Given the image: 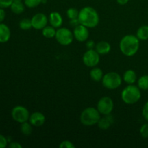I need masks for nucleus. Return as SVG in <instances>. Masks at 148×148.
Returning a JSON list of instances; mask_svg holds the SVG:
<instances>
[{
  "label": "nucleus",
  "instance_id": "f257e3e1",
  "mask_svg": "<svg viewBox=\"0 0 148 148\" xmlns=\"http://www.w3.org/2000/svg\"><path fill=\"white\" fill-rule=\"evenodd\" d=\"M78 20L79 24L88 28H94L99 23V14L93 7H85L79 11Z\"/></svg>",
  "mask_w": 148,
  "mask_h": 148
},
{
  "label": "nucleus",
  "instance_id": "f03ea898",
  "mask_svg": "<svg viewBox=\"0 0 148 148\" xmlns=\"http://www.w3.org/2000/svg\"><path fill=\"white\" fill-rule=\"evenodd\" d=\"M119 49L121 53L125 56H134L140 49V40L134 35H127L120 40Z\"/></svg>",
  "mask_w": 148,
  "mask_h": 148
},
{
  "label": "nucleus",
  "instance_id": "7ed1b4c3",
  "mask_svg": "<svg viewBox=\"0 0 148 148\" xmlns=\"http://www.w3.org/2000/svg\"><path fill=\"white\" fill-rule=\"evenodd\" d=\"M121 97L124 103L128 105H132L138 102L141 98V91L138 86L132 85H127L123 89Z\"/></svg>",
  "mask_w": 148,
  "mask_h": 148
},
{
  "label": "nucleus",
  "instance_id": "20e7f679",
  "mask_svg": "<svg viewBox=\"0 0 148 148\" xmlns=\"http://www.w3.org/2000/svg\"><path fill=\"white\" fill-rule=\"evenodd\" d=\"M101 119V114L97 108L88 107L84 109L80 114V121L86 127H91L98 124Z\"/></svg>",
  "mask_w": 148,
  "mask_h": 148
},
{
  "label": "nucleus",
  "instance_id": "39448f33",
  "mask_svg": "<svg viewBox=\"0 0 148 148\" xmlns=\"http://www.w3.org/2000/svg\"><path fill=\"white\" fill-rule=\"evenodd\" d=\"M103 85L108 90L118 88L122 82V78L119 74L116 72H110L105 74L102 79Z\"/></svg>",
  "mask_w": 148,
  "mask_h": 148
},
{
  "label": "nucleus",
  "instance_id": "423d86ee",
  "mask_svg": "<svg viewBox=\"0 0 148 148\" xmlns=\"http://www.w3.org/2000/svg\"><path fill=\"white\" fill-rule=\"evenodd\" d=\"M55 38L59 44L62 46H69L73 42L75 37H74L73 32L68 28L59 27L56 30Z\"/></svg>",
  "mask_w": 148,
  "mask_h": 148
},
{
  "label": "nucleus",
  "instance_id": "0eeeda50",
  "mask_svg": "<svg viewBox=\"0 0 148 148\" xmlns=\"http://www.w3.org/2000/svg\"><path fill=\"white\" fill-rule=\"evenodd\" d=\"M11 115L14 121L20 124L29 121L30 118L29 111L23 106H17L14 107L12 110Z\"/></svg>",
  "mask_w": 148,
  "mask_h": 148
},
{
  "label": "nucleus",
  "instance_id": "6e6552de",
  "mask_svg": "<svg viewBox=\"0 0 148 148\" xmlns=\"http://www.w3.org/2000/svg\"><path fill=\"white\" fill-rule=\"evenodd\" d=\"M114 101L108 96L102 97L97 103V109L100 114L103 116L111 114L114 110Z\"/></svg>",
  "mask_w": 148,
  "mask_h": 148
},
{
  "label": "nucleus",
  "instance_id": "1a4fd4ad",
  "mask_svg": "<svg viewBox=\"0 0 148 148\" xmlns=\"http://www.w3.org/2000/svg\"><path fill=\"white\" fill-rule=\"evenodd\" d=\"M82 62L88 67H95L100 62V54L95 49H88L83 54Z\"/></svg>",
  "mask_w": 148,
  "mask_h": 148
},
{
  "label": "nucleus",
  "instance_id": "9d476101",
  "mask_svg": "<svg viewBox=\"0 0 148 148\" xmlns=\"http://www.w3.org/2000/svg\"><path fill=\"white\" fill-rule=\"evenodd\" d=\"M48 18L43 13H37L31 18L32 26L36 30H42L48 24Z\"/></svg>",
  "mask_w": 148,
  "mask_h": 148
},
{
  "label": "nucleus",
  "instance_id": "9b49d317",
  "mask_svg": "<svg viewBox=\"0 0 148 148\" xmlns=\"http://www.w3.org/2000/svg\"><path fill=\"white\" fill-rule=\"evenodd\" d=\"M74 37L77 41L85 42L89 38V30L88 27L79 24L75 27L73 30Z\"/></svg>",
  "mask_w": 148,
  "mask_h": 148
},
{
  "label": "nucleus",
  "instance_id": "f8f14e48",
  "mask_svg": "<svg viewBox=\"0 0 148 148\" xmlns=\"http://www.w3.org/2000/svg\"><path fill=\"white\" fill-rule=\"evenodd\" d=\"M29 122L36 127H41L46 122V116L44 114H42L41 112H36L33 113L31 115H30V118H29Z\"/></svg>",
  "mask_w": 148,
  "mask_h": 148
},
{
  "label": "nucleus",
  "instance_id": "ddd939ff",
  "mask_svg": "<svg viewBox=\"0 0 148 148\" xmlns=\"http://www.w3.org/2000/svg\"><path fill=\"white\" fill-rule=\"evenodd\" d=\"M49 23L51 25L55 28H59L63 24V18L60 13L57 12H53L49 15Z\"/></svg>",
  "mask_w": 148,
  "mask_h": 148
},
{
  "label": "nucleus",
  "instance_id": "4468645a",
  "mask_svg": "<svg viewBox=\"0 0 148 148\" xmlns=\"http://www.w3.org/2000/svg\"><path fill=\"white\" fill-rule=\"evenodd\" d=\"M113 123H114V118L111 114H108V115H104L103 118L101 117L97 124L101 130H106L109 127H111Z\"/></svg>",
  "mask_w": 148,
  "mask_h": 148
},
{
  "label": "nucleus",
  "instance_id": "2eb2a0df",
  "mask_svg": "<svg viewBox=\"0 0 148 148\" xmlns=\"http://www.w3.org/2000/svg\"><path fill=\"white\" fill-rule=\"evenodd\" d=\"M11 37V31L7 25L0 23V43H4L8 41Z\"/></svg>",
  "mask_w": 148,
  "mask_h": 148
},
{
  "label": "nucleus",
  "instance_id": "dca6fc26",
  "mask_svg": "<svg viewBox=\"0 0 148 148\" xmlns=\"http://www.w3.org/2000/svg\"><path fill=\"white\" fill-rule=\"evenodd\" d=\"M95 51L101 55H105L111 51V46L108 42L100 41L95 45Z\"/></svg>",
  "mask_w": 148,
  "mask_h": 148
},
{
  "label": "nucleus",
  "instance_id": "f3484780",
  "mask_svg": "<svg viewBox=\"0 0 148 148\" xmlns=\"http://www.w3.org/2000/svg\"><path fill=\"white\" fill-rule=\"evenodd\" d=\"M137 76L136 72L132 69H128L126 71L123 75V79L129 85H132L137 81Z\"/></svg>",
  "mask_w": 148,
  "mask_h": 148
},
{
  "label": "nucleus",
  "instance_id": "a211bd4d",
  "mask_svg": "<svg viewBox=\"0 0 148 148\" xmlns=\"http://www.w3.org/2000/svg\"><path fill=\"white\" fill-rule=\"evenodd\" d=\"M103 75V72L102 69H100L99 67H96V66L92 67L90 72V78L93 81H95V82H99V81L102 80Z\"/></svg>",
  "mask_w": 148,
  "mask_h": 148
},
{
  "label": "nucleus",
  "instance_id": "6ab92c4d",
  "mask_svg": "<svg viewBox=\"0 0 148 148\" xmlns=\"http://www.w3.org/2000/svg\"><path fill=\"white\" fill-rule=\"evenodd\" d=\"M25 4L22 1H13L12 4L10 6L12 12L16 14H22L25 11Z\"/></svg>",
  "mask_w": 148,
  "mask_h": 148
},
{
  "label": "nucleus",
  "instance_id": "aec40b11",
  "mask_svg": "<svg viewBox=\"0 0 148 148\" xmlns=\"http://www.w3.org/2000/svg\"><path fill=\"white\" fill-rule=\"evenodd\" d=\"M136 36L140 40H148V25H144L138 28L137 31Z\"/></svg>",
  "mask_w": 148,
  "mask_h": 148
},
{
  "label": "nucleus",
  "instance_id": "412c9836",
  "mask_svg": "<svg viewBox=\"0 0 148 148\" xmlns=\"http://www.w3.org/2000/svg\"><path fill=\"white\" fill-rule=\"evenodd\" d=\"M56 30L55 27L53 26H47L46 25L44 28L42 29V34L45 38H55L56 36Z\"/></svg>",
  "mask_w": 148,
  "mask_h": 148
},
{
  "label": "nucleus",
  "instance_id": "4be33fe9",
  "mask_svg": "<svg viewBox=\"0 0 148 148\" xmlns=\"http://www.w3.org/2000/svg\"><path fill=\"white\" fill-rule=\"evenodd\" d=\"M137 86L140 90H148V75H143L137 80Z\"/></svg>",
  "mask_w": 148,
  "mask_h": 148
},
{
  "label": "nucleus",
  "instance_id": "5701e85b",
  "mask_svg": "<svg viewBox=\"0 0 148 148\" xmlns=\"http://www.w3.org/2000/svg\"><path fill=\"white\" fill-rule=\"evenodd\" d=\"M20 131L24 135H30V134H31L32 132H33V125L30 122H27V121L22 123L21 126H20Z\"/></svg>",
  "mask_w": 148,
  "mask_h": 148
},
{
  "label": "nucleus",
  "instance_id": "b1692460",
  "mask_svg": "<svg viewBox=\"0 0 148 148\" xmlns=\"http://www.w3.org/2000/svg\"><path fill=\"white\" fill-rule=\"evenodd\" d=\"M19 27H20V29H22V30H30L31 27H33V26H32L31 19H28V18L22 19V20L20 21V23H19Z\"/></svg>",
  "mask_w": 148,
  "mask_h": 148
},
{
  "label": "nucleus",
  "instance_id": "393cba45",
  "mask_svg": "<svg viewBox=\"0 0 148 148\" xmlns=\"http://www.w3.org/2000/svg\"><path fill=\"white\" fill-rule=\"evenodd\" d=\"M79 11H78L76 8H69L66 11V15L67 17L70 20H73V19L78 18V15H79Z\"/></svg>",
  "mask_w": 148,
  "mask_h": 148
},
{
  "label": "nucleus",
  "instance_id": "a878e982",
  "mask_svg": "<svg viewBox=\"0 0 148 148\" xmlns=\"http://www.w3.org/2000/svg\"><path fill=\"white\" fill-rule=\"evenodd\" d=\"M42 3V0H24V4L28 8H34Z\"/></svg>",
  "mask_w": 148,
  "mask_h": 148
},
{
  "label": "nucleus",
  "instance_id": "bb28decb",
  "mask_svg": "<svg viewBox=\"0 0 148 148\" xmlns=\"http://www.w3.org/2000/svg\"><path fill=\"white\" fill-rule=\"evenodd\" d=\"M140 134L144 139H148V124H144L140 129Z\"/></svg>",
  "mask_w": 148,
  "mask_h": 148
},
{
  "label": "nucleus",
  "instance_id": "cd10ccee",
  "mask_svg": "<svg viewBox=\"0 0 148 148\" xmlns=\"http://www.w3.org/2000/svg\"><path fill=\"white\" fill-rule=\"evenodd\" d=\"M59 147L60 148H75V145L72 143V142L69 141V140H64L62 141L59 145Z\"/></svg>",
  "mask_w": 148,
  "mask_h": 148
},
{
  "label": "nucleus",
  "instance_id": "c85d7f7f",
  "mask_svg": "<svg viewBox=\"0 0 148 148\" xmlns=\"http://www.w3.org/2000/svg\"><path fill=\"white\" fill-rule=\"evenodd\" d=\"M13 2V0H0V8H7L10 7Z\"/></svg>",
  "mask_w": 148,
  "mask_h": 148
},
{
  "label": "nucleus",
  "instance_id": "c756f323",
  "mask_svg": "<svg viewBox=\"0 0 148 148\" xmlns=\"http://www.w3.org/2000/svg\"><path fill=\"white\" fill-rule=\"evenodd\" d=\"M142 114L143 116L146 121H148V101L144 104L143 107V110H142Z\"/></svg>",
  "mask_w": 148,
  "mask_h": 148
},
{
  "label": "nucleus",
  "instance_id": "7c9ffc66",
  "mask_svg": "<svg viewBox=\"0 0 148 148\" xmlns=\"http://www.w3.org/2000/svg\"><path fill=\"white\" fill-rule=\"evenodd\" d=\"M8 140L4 135L0 134V148H5L7 146Z\"/></svg>",
  "mask_w": 148,
  "mask_h": 148
},
{
  "label": "nucleus",
  "instance_id": "2f4dec72",
  "mask_svg": "<svg viewBox=\"0 0 148 148\" xmlns=\"http://www.w3.org/2000/svg\"><path fill=\"white\" fill-rule=\"evenodd\" d=\"M9 147L10 148H22V145L17 142H12L9 145Z\"/></svg>",
  "mask_w": 148,
  "mask_h": 148
},
{
  "label": "nucleus",
  "instance_id": "473e14b6",
  "mask_svg": "<svg viewBox=\"0 0 148 148\" xmlns=\"http://www.w3.org/2000/svg\"><path fill=\"white\" fill-rule=\"evenodd\" d=\"M95 43L93 40H88L86 43V46L88 49H93L94 47H95Z\"/></svg>",
  "mask_w": 148,
  "mask_h": 148
},
{
  "label": "nucleus",
  "instance_id": "72a5a7b5",
  "mask_svg": "<svg viewBox=\"0 0 148 148\" xmlns=\"http://www.w3.org/2000/svg\"><path fill=\"white\" fill-rule=\"evenodd\" d=\"M6 12L2 8H0V23H2L4 21V18H5Z\"/></svg>",
  "mask_w": 148,
  "mask_h": 148
},
{
  "label": "nucleus",
  "instance_id": "f704fd0d",
  "mask_svg": "<svg viewBox=\"0 0 148 148\" xmlns=\"http://www.w3.org/2000/svg\"><path fill=\"white\" fill-rule=\"evenodd\" d=\"M70 24L71 25H72L73 27H76L78 25H79V22L78 20V18L77 19H73V20H70Z\"/></svg>",
  "mask_w": 148,
  "mask_h": 148
},
{
  "label": "nucleus",
  "instance_id": "c9c22d12",
  "mask_svg": "<svg viewBox=\"0 0 148 148\" xmlns=\"http://www.w3.org/2000/svg\"><path fill=\"white\" fill-rule=\"evenodd\" d=\"M116 1L120 5H125L129 2V0H116Z\"/></svg>",
  "mask_w": 148,
  "mask_h": 148
},
{
  "label": "nucleus",
  "instance_id": "e433bc0d",
  "mask_svg": "<svg viewBox=\"0 0 148 148\" xmlns=\"http://www.w3.org/2000/svg\"><path fill=\"white\" fill-rule=\"evenodd\" d=\"M45 3H46V0H42L41 4H45Z\"/></svg>",
  "mask_w": 148,
  "mask_h": 148
}]
</instances>
